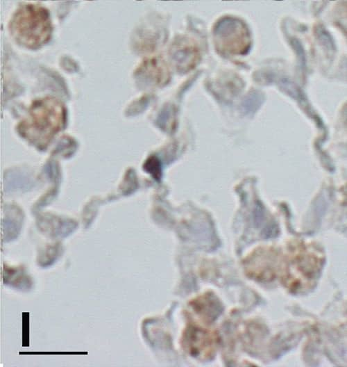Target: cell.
Returning a JSON list of instances; mask_svg holds the SVG:
<instances>
[{
    "label": "cell",
    "mask_w": 347,
    "mask_h": 367,
    "mask_svg": "<svg viewBox=\"0 0 347 367\" xmlns=\"http://www.w3.org/2000/svg\"><path fill=\"white\" fill-rule=\"evenodd\" d=\"M244 268L251 279L264 283L271 282L279 268L278 255L273 249L260 248L245 260Z\"/></svg>",
    "instance_id": "cell-6"
},
{
    "label": "cell",
    "mask_w": 347,
    "mask_h": 367,
    "mask_svg": "<svg viewBox=\"0 0 347 367\" xmlns=\"http://www.w3.org/2000/svg\"><path fill=\"white\" fill-rule=\"evenodd\" d=\"M9 28L14 38L30 49L46 44L52 33L48 10L36 3H26L19 7L12 17Z\"/></svg>",
    "instance_id": "cell-3"
},
{
    "label": "cell",
    "mask_w": 347,
    "mask_h": 367,
    "mask_svg": "<svg viewBox=\"0 0 347 367\" xmlns=\"http://www.w3.org/2000/svg\"><path fill=\"white\" fill-rule=\"evenodd\" d=\"M190 308L196 317L209 324L221 312L222 307L218 298L212 293H205L190 302Z\"/></svg>",
    "instance_id": "cell-7"
},
{
    "label": "cell",
    "mask_w": 347,
    "mask_h": 367,
    "mask_svg": "<svg viewBox=\"0 0 347 367\" xmlns=\"http://www.w3.org/2000/svg\"><path fill=\"white\" fill-rule=\"evenodd\" d=\"M145 170L152 174L157 179L160 175V165L158 159L153 156L150 157L145 163Z\"/></svg>",
    "instance_id": "cell-9"
},
{
    "label": "cell",
    "mask_w": 347,
    "mask_h": 367,
    "mask_svg": "<svg viewBox=\"0 0 347 367\" xmlns=\"http://www.w3.org/2000/svg\"><path fill=\"white\" fill-rule=\"evenodd\" d=\"M218 49L228 54H244L249 48L250 36L246 26L239 20L226 18L214 30Z\"/></svg>",
    "instance_id": "cell-5"
},
{
    "label": "cell",
    "mask_w": 347,
    "mask_h": 367,
    "mask_svg": "<svg viewBox=\"0 0 347 367\" xmlns=\"http://www.w3.org/2000/svg\"><path fill=\"white\" fill-rule=\"evenodd\" d=\"M182 345L192 357L206 360L212 358L219 345L217 330L196 322H190L182 336Z\"/></svg>",
    "instance_id": "cell-4"
},
{
    "label": "cell",
    "mask_w": 347,
    "mask_h": 367,
    "mask_svg": "<svg viewBox=\"0 0 347 367\" xmlns=\"http://www.w3.org/2000/svg\"><path fill=\"white\" fill-rule=\"evenodd\" d=\"M323 265L322 255L314 248L300 245L289 255L282 271V282L293 294H302L316 285Z\"/></svg>",
    "instance_id": "cell-2"
},
{
    "label": "cell",
    "mask_w": 347,
    "mask_h": 367,
    "mask_svg": "<svg viewBox=\"0 0 347 367\" xmlns=\"http://www.w3.org/2000/svg\"><path fill=\"white\" fill-rule=\"evenodd\" d=\"M173 58L180 70H189L196 64L198 57L196 49L187 42L180 41L173 47Z\"/></svg>",
    "instance_id": "cell-8"
},
{
    "label": "cell",
    "mask_w": 347,
    "mask_h": 367,
    "mask_svg": "<svg viewBox=\"0 0 347 367\" xmlns=\"http://www.w3.org/2000/svg\"><path fill=\"white\" fill-rule=\"evenodd\" d=\"M65 122V106L57 98L49 96L32 103L27 115L19 122L17 131L30 143L43 149L63 128Z\"/></svg>",
    "instance_id": "cell-1"
}]
</instances>
